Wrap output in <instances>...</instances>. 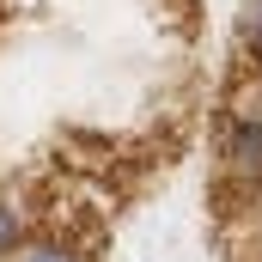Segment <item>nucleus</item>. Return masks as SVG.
<instances>
[{"mask_svg": "<svg viewBox=\"0 0 262 262\" xmlns=\"http://www.w3.org/2000/svg\"><path fill=\"white\" fill-rule=\"evenodd\" d=\"M220 171H226V183H238V189H262V104H232V116H226V128H220Z\"/></svg>", "mask_w": 262, "mask_h": 262, "instance_id": "nucleus-1", "label": "nucleus"}, {"mask_svg": "<svg viewBox=\"0 0 262 262\" xmlns=\"http://www.w3.org/2000/svg\"><path fill=\"white\" fill-rule=\"evenodd\" d=\"M232 37H238V55L262 67V0H244V6H238V25H232Z\"/></svg>", "mask_w": 262, "mask_h": 262, "instance_id": "nucleus-2", "label": "nucleus"}, {"mask_svg": "<svg viewBox=\"0 0 262 262\" xmlns=\"http://www.w3.org/2000/svg\"><path fill=\"white\" fill-rule=\"evenodd\" d=\"M25 250V207L18 195H0V256H18Z\"/></svg>", "mask_w": 262, "mask_h": 262, "instance_id": "nucleus-3", "label": "nucleus"}, {"mask_svg": "<svg viewBox=\"0 0 262 262\" xmlns=\"http://www.w3.org/2000/svg\"><path fill=\"white\" fill-rule=\"evenodd\" d=\"M18 262H85V256H79L73 244H61V238H25Z\"/></svg>", "mask_w": 262, "mask_h": 262, "instance_id": "nucleus-4", "label": "nucleus"}]
</instances>
